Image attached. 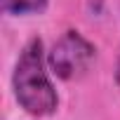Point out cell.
<instances>
[{
	"label": "cell",
	"instance_id": "cell-1",
	"mask_svg": "<svg viewBox=\"0 0 120 120\" xmlns=\"http://www.w3.org/2000/svg\"><path fill=\"white\" fill-rule=\"evenodd\" d=\"M12 87L19 106L31 115H52L56 111V92L47 78L45 71V59H42V42L40 38H31L21 54L12 75Z\"/></svg>",
	"mask_w": 120,
	"mask_h": 120
},
{
	"label": "cell",
	"instance_id": "cell-2",
	"mask_svg": "<svg viewBox=\"0 0 120 120\" xmlns=\"http://www.w3.org/2000/svg\"><path fill=\"white\" fill-rule=\"evenodd\" d=\"M97 59V49L90 40H85L78 31H66L59 38L49 54H47V64L52 73L61 80H73L80 78Z\"/></svg>",
	"mask_w": 120,
	"mask_h": 120
},
{
	"label": "cell",
	"instance_id": "cell-3",
	"mask_svg": "<svg viewBox=\"0 0 120 120\" xmlns=\"http://www.w3.org/2000/svg\"><path fill=\"white\" fill-rule=\"evenodd\" d=\"M47 0H3V10L7 14H33L45 10Z\"/></svg>",
	"mask_w": 120,
	"mask_h": 120
},
{
	"label": "cell",
	"instance_id": "cell-4",
	"mask_svg": "<svg viewBox=\"0 0 120 120\" xmlns=\"http://www.w3.org/2000/svg\"><path fill=\"white\" fill-rule=\"evenodd\" d=\"M115 82L120 85V52H118V61H115Z\"/></svg>",
	"mask_w": 120,
	"mask_h": 120
}]
</instances>
